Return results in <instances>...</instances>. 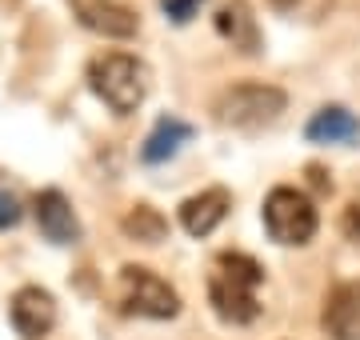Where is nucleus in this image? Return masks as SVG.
I'll return each mask as SVG.
<instances>
[{
	"instance_id": "nucleus-1",
	"label": "nucleus",
	"mask_w": 360,
	"mask_h": 340,
	"mask_svg": "<svg viewBox=\"0 0 360 340\" xmlns=\"http://www.w3.org/2000/svg\"><path fill=\"white\" fill-rule=\"evenodd\" d=\"M264 285V268L248 252H220L208 273V301L224 325H252L260 316L257 288Z\"/></svg>"
},
{
	"instance_id": "nucleus-2",
	"label": "nucleus",
	"mask_w": 360,
	"mask_h": 340,
	"mask_svg": "<svg viewBox=\"0 0 360 340\" xmlns=\"http://www.w3.org/2000/svg\"><path fill=\"white\" fill-rule=\"evenodd\" d=\"M89 89L112 108L116 117H129L148 96V65L132 53H101L89 60Z\"/></svg>"
},
{
	"instance_id": "nucleus-3",
	"label": "nucleus",
	"mask_w": 360,
	"mask_h": 340,
	"mask_svg": "<svg viewBox=\"0 0 360 340\" xmlns=\"http://www.w3.org/2000/svg\"><path fill=\"white\" fill-rule=\"evenodd\" d=\"M288 96L284 89L276 84H260V80H240V84H229V89L217 96V124L224 129H240V132H252V129H264L284 112Z\"/></svg>"
},
{
	"instance_id": "nucleus-4",
	"label": "nucleus",
	"mask_w": 360,
	"mask_h": 340,
	"mask_svg": "<svg viewBox=\"0 0 360 340\" xmlns=\"http://www.w3.org/2000/svg\"><path fill=\"white\" fill-rule=\"evenodd\" d=\"M264 233L276 240V244H309L316 228H321V216H316V204H312L300 188H272L269 197H264Z\"/></svg>"
},
{
	"instance_id": "nucleus-5",
	"label": "nucleus",
	"mask_w": 360,
	"mask_h": 340,
	"mask_svg": "<svg viewBox=\"0 0 360 340\" xmlns=\"http://www.w3.org/2000/svg\"><path fill=\"white\" fill-rule=\"evenodd\" d=\"M120 308L132 316H148V320H172L180 313V296L153 268L124 264L120 268Z\"/></svg>"
},
{
	"instance_id": "nucleus-6",
	"label": "nucleus",
	"mask_w": 360,
	"mask_h": 340,
	"mask_svg": "<svg viewBox=\"0 0 360 340\" xmlns=\"http://www.w3.org/2000/svg\"><path fill=\"white\" fill-rule=\"evenodd\" d=\"M8 320H13L20 340H44L56 328V301H52V292L40 285L16 288V296L8 301Z\"/></svg>"
},
{
	"instance_id": "nucleus-7",
	"label": "nucleus",
	"mask_w": 360,
	"mask_h": 340,
	"mask_svg": "<svg viewBox=\"0 0 360 340\" xmlns=\"http://www.w3.org/2000/svg\"><path fill=\"white\" fill-rule=\"evenodd\" d=\"M72 16L104 40H129L141 32V16L120 0H72Z\"/></svg>"
},
{
	"instance_id": "nucleus-8",
	"label": "nucleus",
	"mask_w": 360,
	"mask_h": 340,
	"mask_svg": "<svg viewBox=\"0 0 360 340\" xmlns=\"http://www.w3.org/2000/svg\"><path fill=\"white\" fill-rule=\"evenodd\" d=\"M321 328L333 340H360V280H340L336 288H328Z\"/></svg>"
},
{
	"instance_id": "nucleus-9",
	"label": "nucleus",
	"mask_w": 360,
	"mask_h": 340,
	"mask_svg": "<svg viewBox=\"0 0 360 340\" xmlns=\"http://www.w3.org/2000/svg\"><path fill=\"white\" fill-rule=\"evenodd\" d=\"M32 212H37L40 233L49 236L52 244H77L80 240V221H77V212H72V204H68V197L60 192V188L37 192Z\"/></svg>"
},
{
	"instance_id": "nucleus-10",
	"label": "nucleus",
	"mask_w": 360,
	"mask_h": 340,
	"mask_svg": "<svg viewBox=\"0 0 360 340\" xmlns=\"http://www.w3.org/2000/svg\"><path fill=\"white\" fill-rule=\"evenodd\" d=\"M229 209H232L229 188H205V192H196V197H188L180 204V228L188 236H208L220 228Z\"/></svg>"
},
{
	"instance_id": "nucleus-11",
	"label": "nucleus",
	"mask_w": 360,
	"mask_h": 340,
	"mask_svg": "<svg viewBox=\"0 0 360 340\" xmlns=\"http://www.w3.org/2000/svg\"><path fill=\"white\" fill-rule=\"evenodd\" d=\"M217 32L229 40L236 53H260V28H257V16L248 8L245 0H229V4H220L217 8Z\"/></svg>"
},
{
	"instance_id": "nucleus-12",
	"label": "nucleus",
	"mask_w": 360,
	"mask_h": 340,
	"mask_svg": "<svg viewBox=\"0 0 360 340\" xmlns=\"http://www.w3.org/2000/svg\"><path fill=\"white\" fill-rule=\"evenodd\" d=\"M304 136L312 144H348V140H360V120L340 105H324L321 112H312Z\"/></svg>"
},
{
	"instance_id": "nucleus-13",
	"label": "nucleus",
	"mask_w": 360,
	"mask_h": 340,
	"mask_svg": "<svg viewBox=\"0 0 360 340\" xmlns=\"http://www.w3.org/2000/svg\"><path fill=\"white\" fill-rule=\"evenodd\" d=\"M188 140H193V129H188L184 120H176V117H160V120H156V129L148 132L144 148H141V160H144V164H160V160L176 157L180 144H188Z\"/></svg>"
},
{
	"instance_id": "nucleus-14",
	"label": "nucleus",
	"mask_w": 360,
	"mask_h": 340,
	"mask_svg": "<svg viewBox=\"0 0 360 340\" xmlns=\"http://www.w3.org/2000/svg\"><path fill=\"white\" fill-rule=\"evenodd\" d=\"M120 228H124L129 240H141V244H160V240L168 236V221L153 209V204H136V209H129V216L120 221Z\"/></svg>"
},
{
	"instance_id": "nucleus-15",
	"label": "nucleus",
	"mask_w": 360,
	"mask_h": 340,
	"mask_svg": "<svg viewBox=\"0 0 360 340\" xmlns=\"http://www.w3.org/2000/svg\"><path fill=\"white\" fill-rule=\"evenodd\" d=\"M20 216H25V209H20L16 192H8V188L0 184V228H13V224H20Z\"/></svg>"
},
{
	"instance_id": "nucleus-16",
	"label": "nucleus",
	"mask_w": 360,
	"mask_h": 340,
	"mask_svg": "<svg viewBox=\"0 0 360 340\" xmlns=\"http://www.w3.org/2000/svg\"><path fill=\"white\" fill-rule=\"evenodd\" d=\"M196 4H205V0H165V13L176 20V25H184L188 16H193V8Z\"/></svg>"
},
{
	"instance_id": "nucleus-17",
	"label": "nucleus",
	"mask_w": 360,
	"mask_h": 340,
	"mask_svg": "<svg viewBox=\"0 0 360 340\" xmlns=\"http://www.w3.org/2000/svg\"><path fill=\"white\" fill-rule=\"evenodd\" d=\"M345 233L352 236V240H360V204H348V212H345Z\"/></svg>"
},
{
	"instance_id": "nucleus-18",
	"label": "nucleus",
	"mask_w": 360,
	"mask_h": 340,
	"mask_svg": "<svg viewBox=\"0 0 360 340\" xmlns=\"http://www.w3.org/2000/svg\"><path fill=\"white\" fill-rule=\"evenodd\" d=\"M296 4H300V0H272V8H281V13H292Z\"/></svg>"
}]
</instances>
